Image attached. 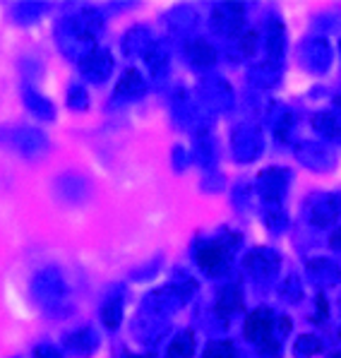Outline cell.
Here are the masks:
<instances>
[{
  "mask_svg": "<svg viewBox=\"0 0 341 358\" xmlns=\"http://www.w3.org/2000/svg\"><path fill=\"white\" fill-rule=\"evenodd\" d=\"M29 291L36 306H41L43 310H56L63 306L68 284H65V277L58 267H43L31 277Z\"/></svg>",
  "mask_w": 341,
  "mask_h": 358,
  "instance_id": "6da1fadb",
  "label": "cell"
},
{
  "mask_svg": "<svg viewBox=\"0 0 341 358\" xmlns=\"http://www.w3.org/2000/svg\"><path fill=\"white\" fill-rule=\"evenodd\" d=\"M56 43L60 48V53H63L65 58L75 60L77 65L96 48V38H92L87 31H82L80 24L73 20V15L63 17L56 24Z\"/></svg>",
  "mask_w": 341,
  "mask_h": 358,
  "instance_id": "7a4b0ae2",
  "label": "cell"
},
{
  "mask_svg": "<svg viewBox=\"0 0 341 358\" xmlns=\"http://www.w3.org/2000/svg\"><path fill=\"white\" fill-rule=\"evenodd\" d=\"M10 145L17 150L22 157L27 159H38L48 152V137L43 130L38 128H29V125H22V128H15L8 135Z\"/></svg>",
  "mask_w": 341,
  "mask_h": 358,
  "instance_id": "3957f363",
  "label": "cell"
},
{
  "mask_svg": "<svg viewBox=\"0 0 341 358\" xmlns=\"http://www.w3.org/2000/svg\"><path fill=\"white\" fill-rule=\"evenodd\" d=\"M113 68H115V60L111 56V51L101 46H96L94 51L80 63L82 77H85L87 82H92V85H103V82L111 77Z\"/></svg>",
  "mask_w": 341,
  "mask_h": 358,
  "instance_id": "277c9868",
  "label": "cell"
},
{
  "mask_svg": "<svg viewBox=\"0 0 341 358\" xmlns=\"http://www.w3.org/2000/svg\"><path fill=\"white\" fill-rule=\"evenodd\" d=\"M195 260L212 277H219L228 269L231 264V248L222 241H214V243H202L195 252Z\"/></svg>",
  "mask_w": 341,
  "mask_h": 358,
  "instance_id": "5b68a950",
  "label": "cell"
},
{
  "mask_svg": "<svg viewBox=\"0 0 341 358\" xmlns=\"http://www.w3.org/2000/svg\"><path fill=\"white\" fill-rule=\"evenodd\" d=\"M274 324H277V317H274V313L269 310V308H257V310H252L250 315H247L245 320V339L255 341V344H262L265 339L274 337Z\"/></svg>",
  "mask_w": 341,
  "mask_h": 358,
  "instance_id": "8992f818",
  "label": "cell"
},
{
  "mask_svg": "<svg viewBox=\"0 0 341 358\" xmlns=\"http://www.w3.org/2000/svg\"><path fill=\"white\" fill-rule=\"evenodd\" d=\"M286 185H289V171H284V169H267V171H262L260 178H257V190H260V195L269 202H277V205L284 197Z\"/></svg>",
  "mask_w": 341,
  "mask_h": 358,
  "instance_id": "52a82bcc",
  "label": "cell"
},
{
  "mask_svg": "<svg viewBox=\"0 0 341 358\" xmlns=\"http://www.w3.org/2000/svg\"><path fill=\"white\" fill-rule=\"evenodd\" d=\"M147 94V82L145 77L137 73L135 68L125 70V75L118 80V85H115V92H113V101H137V99H142Z\"/></svg>",
  "mask_w": 341,
  "mask_h": 358,
  "instance_id": "ba28073f",
  "label": "cell"
},
{
  "mask_svg": "<svg viewBox=\"0 0 341 358\" xmlns=\"http://www.w3.org/2000/svg\"><path fill=\"white\" fill-rule=\"evenodd\" d=\"M245 269L252 274V277L257 279H265V277H272V274H277L279 269V255L272 250H267V248H260V250H252L245 255Z\"/></svg>",
  "mask_w": 341,
  "mask_h": 358,
  "instance_id": "9c48e42d",
  "label": "cell"
},
{
  "mask_svg": "<svg viewBox=\"0 0 341 358\" xmlns=\"http://www.w3.org/2000/svg\"><path fill=\"white\" fill-rule=\"evenodd\" d=\"M341 212V197L339 195H317L315 205H307V217L317 227H327Z\"/></svg>",
  "mask_w": 341,
  "mask_h": 358,
  "instance_id": "30bf717a",
  "label": "cell"
},
{
  "mask_svg": "<svg viewBox=\"0 0 341 358\" xmlns=\"http://www.w3.org/2000/svg\"><path fill=\"white\" fill-rule=\"evenodd\" d=\"M63 346H65V351H70V354L89 356V354H94L96 346H99V334L92 327H77L70 334H65Z\"/></svg>",
  "mask_w": 341,
  "mask_h": 358,
  "instance_id": "8fae6325",
  "label": "cell"
},
{
  "mask_svg": "<svg viewBox=\"0 0 341 358\" xmlns=\"http://www.w3.org/2000/svg\"><path fill=\"white\" fill-rule=\"evenodd\" d=\"M87 190H89L87 180L82 178V176H77V173H65V176H60V178L56 180L58 197L63 202H70V205H80V202H85Z\"/></svg>",
  "mask_w": 341,
  "mask_h": 358,
  "instance_id": "7c38bea8",
  "label": "cell"
},
{
  "mask_svg": "<svg viewBox=\"0 0 341 358\" xmlns=\"http://www.w3.org/2000/svg\"><path fill=\"white\" fill-rule=\"evenodd\" d=\"M22 101L29 108L31 115H36L38 120H53L56 118V106H53L51 99H46L41 92H36L31 85H24L22 90Z\"/></svg>",
  "mask_w": 341,
  "mask_h": 358,
  "instance_id": "4fadbf2b",
  "label": "cell"
},
{
  "mask_svg": "<svg viewBox=\"0 0 341 358\" xmlns=\"http://www.w3.org/2000/svg\"><path fill=\"white\" fill-rule=\"evenodd\" d=\"M231 5H222V8L214 10L212 15V29L222 36H231V34H240V22H243V15H240V8L235 5L233 13H228Z\"/></svg>",
  "mask_w": 341,
  "mask_h": 358,
  "instance_id": "5bb4252c",
  "label": "cell"
},
{
  "mask_svg": "<svg viewBox=\"0 0 341 358\" xmlns=\"http://www.w3.org/2000/svg\"><path fill=\"white\" fill-rule=\"evenodd\" d=\"M123 308H125L123 294H120V291H111V294L106 296V301L101 303V310H99L103 327L115 332V329L120 327V322H123Z\"/></svg>",
  "mask_w": 341,
  "mask_h": 358,
  "instance_id": "9a60e30c",
  "label": "cell"
},
{
  "mask_svg": "<svg viewBox=\"0 0 341 358\" xmlns=\"http://www.w3.org/2000/svg\"><path fill=\"white\" fill-rule=\"evenodd\" d=\"M185 58H188L190 65L202 70L217 63V51H214V46H209L205 38H195V41H190L185 46Z\"/></svg>",
  "mask_w": 341,
  "mask_h": 358,
  "instance_id": "2e32d148",
  "label": "cell"
},
{
  "mask_svg": "<svg viewBox=\"0 0 341 358\" xmlns=\"http://www.w3.org/2000/svg\"><path fill=\"white\" fill-rule=\"evenodd\" d=\"M243 308V291H240L238 284H228L219 291L217 296V313H222L224 317L233 315Z\"/></svg>",
  "mask_w": 341,
  "mask_h": 358,
  "instance_id": "e0dca14e",
  "label": "cell"
},
{
  "mask_svg": "<svg viewBox=\"0 0 341 358\" xmlns=\"http://www.w3.org/2000/svg\"><path fill=\"white\" fill-rule=\"evenodd\" d=\"M150 46H152L150 31H147L145 27H133L123 38V51L128 53V56H135V53H142V56H145Z\"/></svg>",
  "mask_w": 341,
  "mask_h": 358,
  "instance_id": "ac0fdd59",
  "label": "cell"
},
{
  "mask_svg": "<svg viewBox=\"0 0 341 358\" xmlns=\"http://www.w3.org/2000/svg\"><path fill=\"white\" fill-rule=\"evenodd\" d=\"M43 13H46V5L43 3H17V5H13V20L17 22V24L22 27H27V24H34L36 20H41L43 17Z\"/></svg>",
  "mask_w": 341,
  "mask_h": 358,
  "instance_id": "d6986e66",
  "label": "cell"
},
{
  "mask_svg": "<svg viewBox=\"0 0 341 358\" xmlns=\"http://www.w3.org/2000/svg\"><path fill=\"white\" fill-rule=\"evenodd\" d=\"M73 20L77 22V24H80V29L87 31V34H89L92 38H96L103 31V17L96 13L94 8H82L80 13L73 15Z\"/></svg>",
  "mask_w": 341,
  "mask_h": 358,
  "instance_id": "ffe728a7",
  "label": "cell"
},
{
  "mask_svg": "<svg viewBox=\"0 0 341 358\" xmlns=\"http://www.w3.org/2000/svg\"><path fill=\"white\" fill-rule=\"evenodd\" d=\"M145 63L152 70L154 77H161L168 70V51L164 43H152L145 53Z\"/></svg>",
  "mask_w": 341,
  "mask_h": 358,
  "instance_id": "44dd1931",
  "label": "cell"
},
{
  "mask_svg": "<svg viewBox=\"0 0 341 358\" xmlns=\"http://www.w3.org/2000/svg\"><path fill=\"white\" fill-rule=\"evenodd\" d=\"M195 354V334L190 329H183L173 341H170L166 358H192Z\"/></svg>",
  "mask_w": 341,
  "mask_h": 358,
  "instance_id": "7402d4cb",
  "label": "cell"
},
{
  "mask_svg": "<svg viewBox=\"0 0 341 358\" xmlns=\"http://www.w3.org/2000/svg\"><path fill=\"white\" fill-rule=\"evenodd\" d=\"M307 269H310L312 277L320 279V282H327V284L339 282L341 279V269L334 267V264L327 262V260H312V264Z\"/></svg>",
  "mask_w": 341,
  "mask_h": 358,
  "instance_id": "603a6c76",
  "label": "cell"
},
{
  "mask_svg": "<svg viewBox=\"0 0 341 358\" xmlns=\"http://www.w3.org/2000/svg\"><path fill=\"white\" fill-rule=\"evenodd\" d=\"M68 106L73 111H87L89 108V94L82 85H73L68 90Z\"/></svg>",
  "mask_w": 341,
  "mask_h": 358,
  "instance_id": "cb8c5ba5",
  "label": "cell"
},
{
  "mask_svg": "<svg viewBox=\"0 0 341 358\" xmlns=\"http://www.w3.org/2000/svg\"><path fill=\"white\" fill-rule=\"evenodd\" d=\"M202 358H235V346L231 341H212L205 349Z\"/></svg>",
  "mask_w": 341,
  "mask_h": 358,
  "instance_id": "d4e9b609",
  "label": "cell"
},
{
  "mask_svg": "<svg viewBox=\"0 0 341 358\" xmlns=\"http://www.w3.org/2000/svg\"><path fill=\"white\" fill-rule=\"evenodd\" d=\"M267 51H269V56H272V60L284 56V29H282V24H277V27L272 24V29H269Z\"/></svg>",
  "mask_w": 341,
  "mask_h": 358,
  "instance_id": "484cf974",
  "label": "cell"
},
{
  "mask_svg": "<svg viewBox=\"0 0 341 358\" xmlns=\"http://www.w3.org/2000/svg\"><path fill=\"white\" fill-rule=\"evenodd\" d=\"M312 123L320 128V132H324V135H329V137H334V135H339L341 132V123L334 115H329V113H322V115H317Z\"/></svg>",
  "mask_w": 341,
  "mask_h": 358,
  "instance_id": "4316f807",
  "label": "cell"
},
{
  "mask_svg": "<svg viewBox=\"0 0 341 358\" xmlns=\"http://www.w3.org/2000/svg\"><path fill=\"white\" fill-rule=\"evenodd\" d=\"M296 351L303 356H312L317 354V351H322V341L317 337H310V334H305V337H300L296 341Z\"/></svg>",
  "mask_w": 341,
  "mask_h": 358,
  "instance_id": "83f0119b",
  "label": "cell"
},
{
  "mask_svg": "<svg viewBox=\"0 0 341 358\" xmlns=\"http://www.w3.org/2000/svg\"><path fill=\"white\" fill-rule=\"evenodd\" d=\"M31 358H63V351L53 344H38Z\"/></svg>",
  "mask_w": 341,
  "mask_h": 358,
  "instance_id": "f1b7e54d",
  "label": "cell"
},
{
  "mask_svg": "<svg viewBox=\"0 0 341 358\" xmlns=\"http://www.w3.org/2000/svg\"><path fill=\"white\" fill-rule=\"evenodd\" d=\"M240 46H243L245 56L255 53V46H257V34H255V31H245V34L240 36Z\"/></svg>",
  "mask_w": 341,
  "mask_h": 358,
  "instance_id": "f546056e",
  "label": "cell"
},
{
  "mask_svg": "<svg viewBox=\"0 0 341 358\" xmlns=\"http://www.w3.org/2000/svg\"><path fill=\"white\" fill-rule=\"evenodd\" d=\"M329 245H332V250L341 252V229H337L332 234V238H329Z\"/></svg>",
  "mask_w": 341,
  "mask_h": 358,
  "instance_id": "4dcf8cb0",
  "label": "cell"
},
{
  "mask_svg": "<svg viewBox=\"0 0 341 358\" xmlns=\"http://www.w3.org/2000/svg\"><path fill=\"white\" fill-rule=\"evenodd\" d=\"M332 358H341V351H339V354H334Z\"/></svg>",
  "mask_w": 341,
  "mask_h": 358,
  "instance_id": "1f68e13d",
  "label": "cell"
},
{
  "mask_svg": "<svg viewBox=\"0 0 341 358\" xmlns=\"http://www.w3.org/2000/svg\"><path fill=\"white\" fill-rule=\"evenodd\" d=\"M125 358H142V356H125Z\"/></svg>",
  "mask_w": 341,
  "mask_h": 358,
  "instance_id": "d6a6232c",
  "label": "cell"
}]
</instances>
